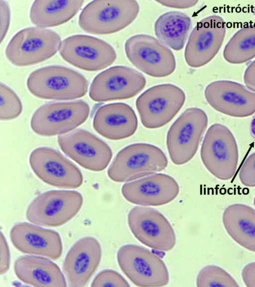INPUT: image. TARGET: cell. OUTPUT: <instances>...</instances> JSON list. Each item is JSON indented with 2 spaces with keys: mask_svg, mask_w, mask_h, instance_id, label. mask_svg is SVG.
<instances>
[{
  "mask_svg": "<svg viewBox=\"0 0 255 287\" xmlns=\"http://www.w3.org/2000/svg\"><path fill=\"white\" fill-rule=\"evenodd\" d=\"M88 85L87 79L82 74L59 65L47 66L35 70L26 80L30 93L43 99L79 98L86 94Z\"/></svg>",
  "mask_w": 255,
  "mask_h": 287,
  "instance_id": "6da1fadb",
  "label": "cell"
},
{
  "mask_svg": "<svg viewBox=\"0 0 255 287\" xmlns=\"http://www.w3.org/2000/svg\"><path fill=\"white\" fill-rule=\"evenodd\" d=\"M139 5L135 0H96L82 10L78 24L84 31L95 35L119 32L137 17Z\"/></svg>",
  "mask_w": 255,
  "mask_h": 287,
  "instance_id": "7a4b0ae2",
  "label": "cell"
},
{
  "mask_svg": "<svg viewBox=\"0 0 255 287\" xmlns=\"http://www.w3.org/2000/svg\"><path fill=\"white\" fill-rule=\"evenodd\" d=\"M167 164L166 155L158 147L148 143H134L119 151L107 174L113 181L123 183L162 171Z\"/></svg>",
  "mask_w": 255,
  "mask_h": 287,
  "instance_id": "3957f363",
  "label": "cell"
},
{
  "mask_svg": "<svg viewBox=\"0 0 255 287\" xmlns=\"http://www.w3.org/2000/svg\"><path fill=\"white\" fill-rule=\"evenodd\" d=\"M61 44L56 32L42 27H30L15 33L5 50L7 59L18 67L33 65L53 56Z\"/></svg>",
  "mask_w": 255,
  "mask_h": 287,
  "instance_id": "277c9868",
  "label": "cell"
},
{
  "mask_svg": "<svg viewBox=\"0 0 255 287\" xmlns=\"http://www.w3.org/2000/svg\"><path fill=\"white\" fill-rule=\"evenodd\" d=\"M200 156L204 166L214 177L222 181L232 179L238 168L239 149L231 131L220 123L210 126L203 140Z\"/></svg>",
  "mask_w": 255,
  "mask_h": 287,
  "instance_id": "5b68a950",
  "label": "cell"
},
{
  "mask_svg": "<svg viewBox=\"0 0 255 287\" xmlns=\"http://www.w3.org/2000/svg\"><path fill=\"white\" fill-rule=\"evenodd\" d=\"M208 123L204 111L191 107L185 110L172 124L167 132L166 145L174 164H185L194 157Z\"/></svg>",
  "mask_w": 255,
  "mask_h": 287,
  "instance_id": "8992f818",
  "label": "cell"
},
{
  "mask_svg": "<svg viewBox=\"0 0 255 287\" xmlns=\"http://www.w3.org/2000/svg\"><path fill=\"white\" fill-rule=\"evenodd\" d=\"M117 259L121 271L136 286L163 287L169 282L168 271L164 262L143 247L125 245L118 251Z\"/></svg>",
  "mask_w": 255,
  "mask_h": 287,
  "instance_id": "52a82bcc",
  "label": "cell"
},
{
  "mask_svg": "<svg viewBox=\"0 0 255 287\" xmlns=\"http://www.w3.org/2000/svg\"><path fill=\"white\" fill-rule=\"evenodd\" d=\"M78 191L51 190L43 193L30 203L26 211L27 221L36 226L58 227L72 220L83 204Z\"/></svg>",
  "mask_w": 255,
  "mask_h": 287,
  "instance_id": "ba28073f",
  "label": "cell"
},
{
  "mask_svg": "<svg viewBox=\"0 0 255 287\" xmlns=\"http://www.w3.org/2000/svg\"><path fill=\"white\" fill-rule=\"evenodd\" d=\"M184 92L170 83L152 86L143 92L135 102L140 121L147 129L161 128L170 122L183 106Z\"/></svg>",
  "mask_w": 255,
  "mask_h": 287,
  "instance_id": "9c48e42d",
  "label": "cell"
},
{
  "mask_svg": "<svg viewBox=\"0 0 255 287\" xmlns=\"http://www.w3.org/2000/svg\"><path fill=\"white\" fill-rule=\"evenodd\" d=\"M125 51L133 65L150 76L165 77L175 70L176 59L172 51L151 35H132L126 41Z\"/></svg>",
  "mask_w": 255,
  "mask_h": 287,
  "instance_id": "30bf717a",
  "label": "cell"
},
{
  "mask_svg": "<svg viewBox=\"0 0 255 287\" xmlns=\"http://www.w3.org/2000/svg\"><path fill=\"white\" fill-rule=\"evenodd\" d=\"M90 111L89 105L83 100L47 103L34 112L30 127L35 134L44 137L64 134L84 123Z\"/></svg>",
  "mask_w": 255,
  "mask_h": 287,
  "instance_id": "8fae6325",
  "label": "cell"
},
{
  "mask_svg": "<svg viewBox=\"0 0 255 287\" xmlns=\"http://www.w3.org/2000/svg\"><path fill=\"white\" fill-rule=\"evenodd\" d=\"M61 57L82 70L98 71L111 65L117 53L108 42L96 37L77 34L65 38L59 51Z\"/></svg>",
  "mask_w": 255,
  "mask_h": 287,
  "instance_id": "7c38bea8",
  "label": "cell"
},
{
  "mask_svg": "<svg viewBox=\"0 0 255 287\" xmlns=\"http://www.w3.org/2000/svg\"><path fill=\"white\" fill-rule=\"evenodd\" d=\"M29 163L34 174L49 185L71 189L83 184V177L79 169L53 148H35L30 154Z\"/></svg>",
  "mask_w": 255,
  "mask_h": 287,
  "instance_id": "4fadbf2b",
  "label": "cell"
},
{
  "mask_svg": "<svg viewBox=\"0 0 255 287\" xmlns=\"http://www.w3.org/2000/svg\"><path fill=\"white\" fill-rule=\"evenodd\" d=\"M129 228L140 243L154 250L168 252L176 243L173 229L168 220L157 210L135 206L128 215Z\"/></svg>",
  "mask_w": 255,
  "mask_h": 287,
  "instance_id": "5bb4252c",
  "label": "cell"
},
{
  "mask_svg": "<svg viewBox=\"0 0 255 287\" xmlns=\"http://www.w3.org/2000/svg\"><path fill=\"white\" fill-rule=\"evenodd\" d=\"M146 79L136 70L125 66H115L98 74L89 90L95 102H107L131 98L144 88Z\"/></svg>",
  "mask_w": 255,
  "mask_h": 287,
  "instance_id": "9a60e30c",
  "label": "cell"
},
{
  "mask_svg": "<svg viewBox=\"0 0 255 287\" xmlns=\"http://www.w3.org/2000/svg\"><path fill=\"white\" fill-rule=\"evenodd\" d=\"M226 32V23L219 15H210L198 21L185 47L184 58L187 65L196 68L210 62L220 49Z\"/></svg>",
  "mask_w": 255,
  "mask_h": 287,
  "instance_id": "2e32d148",
  "label": "cell"
},
{
  "mask_svg": "<svg viewBox=\"0 0 255 287\" xmlns=\"http://www.w3.org/2000/svg\"><path fill=\"white\" fill-rule=\"evenodd\" d=\"M61 150L82 167L93 172L105 170L112 158L110 146L104 141L82 129L58 137Z\"/></svg>",
  "mask_w": 255,
  "mask_h": 287,
  "instance_id": "e0dca14e",
  "label": "cell"
},
{
  "mask_svg": "<svg viewBox=\"0 0 255 287\" xmlns=\"http://www.w3.org/2000/svg\"><path fill=\"white\" fill-rule=\"evenodd\" d=\"M204 96L214 110L226 115L244 118L255 113V92L241 83L226 80L213 81L206 87Z\"/></svg>",
  "mask_w": 255,
  "mask_h": 287,
  "instance_id": "ac0fdd59",
  "label": "cell"
},
{
  "mask_svg": "<svg viewBox=\"0 0 255 287\" xmlns=\"http://www.w3.org/2000/svg\"><path fill=\"white\" fill-rule=\"evenodd\" d=\"M102 248L97 239L87 236L78 240L67 253L62 270L71 287H85L97 270Z\"/></svg>",
  "mask_w": 255,
  "mask_h": 287,
  "instance_id": "d6986e66",
  "label": "cell"
},
{
  "mask_svg": "<svg viewBox=\"0 0 255 287\" xmlns=\"http://www.w3.org/2000/svg\"><path fill=\"white\" fill-rule=\"evenodd\" d=\"M9 238L15 248L23 254L42 256L54 261L62 254L60 235L53 230L20 222L12 227Z\"/></svg>",
  "mask_w": 255,
  "mask_h": 287,
  "instance_id": "ffe728a7",
  "label": "cell"
},
{
  "mask_svg": "<svg viewBox=\"0 0 255 287\" xmlns=\"http://www.w3.org/2000/svg\"><path fill=\"white\" fill-rule=\"evenodd\" d=\"M121 191L124 198L130 203L159 206L173 201L179 194V186L171 176L157 174L125 184Z\"/></svg>",
  "mask_w": 255,
  "mask_h": 287,
  "instance_id": "44dd1931",
  "label": "cell"
},
{
  "mask_svg": "<svg viewBox=\"0 0 255 287\" xmlns=\"http://www.w3.org/2000/svg\"><path fill=\"white\" fill-rule=\"evenodd\" d=\"M93 126L103 137L111 140H121L135 133L138 121L135 113L129 105L113 103L104 105L97 109Z\"/></svg>",
  "mask_w": 255,
  "mask_h": 287,
  "instance_id": "7402d4cb",
  "label": "cell"
},
{
  "mask_svg": "<svg viewBox=\"0 0 255 287\" xmlns=\"http://www.w3.org/2000/svg\"><path fill=\"white\" fill-rule=\"evenodd\" d=\"M13 270L17 279L28 285L38 287L67 286L59 267L45 258L33 256L20 257L15 261Z\"/></svg>",
  "mask_w": 255,
  "mask_h": 287,
  "instance_id": "603a6c76",
  "label": "cell"
},
{
  "mask_svg": "<svg viewBox=\"0 0 255 287\" xmlns=\"http://www.w3.org/2000/svg\"><path fill=\"white\" fill-rule=\"evenodd\" d=\"M229 236L245 249L255 253V209L241 203L229 205L222 215Z\"/></svg>",
  "mask_w": 255,
  "mask_h": 287,
  "instance_id": "cb8c5ba5",
  "label": "cell"
},
{
  "mask_svg": "<svg viewBox=\"0 0 255 287\" xmlns=\"http://www.w3.org/2000/svg\"><path fill=\"white\" fill-rule=\"evenodd\" d=\"M84 0H38L32 3L29 12L31 22L40 27L63 24L79 11Z\"/></svg>",
  "mask_w": 255,
  "mask_h": 287,
  "instance_id": "d4e9b609",
  "label": "cell"
},
{
  "mask_svg": "<svg viewBox=\"0 0 255 287\" xmlns=\"http://www.w3.org/2000/svg\"><path fill=\"white\" fill-rule=\"evenodd\" d=\"M191 27V20L186 14L171 11L161 15L154 24V32L158 39L175 51L184 46Z\"/></svg>",
  "mask_w": 255,
  "mask_h": 287,
  "instance_id": "484cf974",
  "label": "cell"
},
{
  "mask_svg": "<svg viewBox=\"0 0 255 287\" xmlns=\"http://www.w3.org/2000/svg\"><path fill=\"white\" fill-rule=\"evenodd\" d=\"M225 60L232 64L246 63L255 57V24L238 30L225 45Z\"/></svg>",
  "mask_w": 255,
  "mask_h": 287,
  "instance_id": "4316f807",
  "label": "cell"
},
{
  "mask_svg": "<svg viewBox=\"0 0 255 287\" xmlns=\"http://www.w3.org/2000/svg\"><path fill=\"white\" fill-rule=\"evenodd\" d=\"M198 287H238L235 279L221 267L213 265H207L199 272L196 278Z\"/></svg>",
  "mask_w": 255,
  "mask_h": 287,
  "instance_id": "83f0119b",
  "label": "cell"
},
{
  "mask_svg": "<svg viewBox=\"0 0 255 287\" xmlns=\"http://www.w3.org/2000/svg\"><path fill=\"white\" fill-rule=\"evenodd\" d=\"M0 119L3 121L18 117L22 111V104L17 95L5 84H0Z\"/></svg>",
  "mask_w": 255,
  "mask_h": 287,
  "instance_id": "f1b7e54d",
  "label": "cell"
},
{
  "mask_svg": "<svg viewBox=\"0 0 255 287\" xmlns=\"http://www.w3.org/2000/svg\"><path fill=\"white\" fill-rule=\"evenodd\" d=\"M128 281L117 272L110 269L99 272L93 279L91 287H129Z\"/></svg>",
  "mask_w": 255,
  "mask_h": 287,
  "instance_id": "f546056e",
  "label": "cell"
},
{
  "mask_svg": "<svg viewBox=\"0 0 255 287\" xmlns=\"http://www.w3.org/2000/svg\"><path fill=\"white\" fill-rule=\"evenodd\" d=\"M239 178L243 185L255 187V152L243 164L239 173Z\"/></svg>",
  "mask_w": 255,
  "mask_h": 287,
  "instance_id": "4dcf8cb0",
  "label": "cell"
},
{
  "mask_svg": "<svg viewBox=\"0 0 255 287\" xmlns=\"http://www.w3.org/2000/svg\"><path fill=\"white\" fill-rule=\"evenodd\" d=\"M10 8L8 2L3 0H0V41L5 38L10 24Z\"/></svg>",
  "mask_w": 255,
  "mask_h": 287,
  "instance_id": "1f68e13d",
  "label": "cell"
},
{
  "mask_svg": "<svg viewBox=\"0 0 255 287\" xmlns=\"http://www.w3.org/2000/svg\"><path fill=\"white\" fill-rule=\"evenodd\" d=\"M10 255L8 245L4 235L0 232V273L2 275L9 269Z\"/></svg>",
  "mask_w": 255,
  "mask_h": 287,
  "instance_id": "d6a6232c",
  "label": "cell"
},
{
  "mask_svg": "<svg viewBox=\"0 0 255 287\" xmlns=\"http://www.w3.org/2000/svg\"><path fill=\"white\" fill-rule=\"evenodd\" d=\"M160 4L173 8L187 9L196 5L198 0H155Z\"/></svg>",
  "mask_w": 255,
  "mask_h": 287,
  "instance_id": "836d02e7",
  "label": "cell"
},
{
  "mask_svg": "<svg viewBox=\"0 0 255 287\" xmlns=\"http://www.w3.org/2000/svg\"><path fill=\"white\" fill-rule=\"evenodd\" d=\"M241 275L246 287H255V262L246 265L242 271Z\"/></svg>",
  "mask_w": 255,
  "mask_h": 287,
  "instance_id": "e575fe53",
  "label": "cell"
},
{
  "mask_svg": "<svg viewBox=\"0 0 255 287\" xmlns=\"http://www.w3.org/2000/svg\"><path fill=\"white\" fill-rule=\"evenodd\" d=\"M244 81L246 87L255 92V60L247 67L244 74Z\"/></svg>",
  "mask_w": 255,
  "mask_h": 287,
  "instance_id": "d590c367",
  "label": "cell"
},
{
  "mask_svg": "<svg viewBox=\"0 0 255 287\" xmlns=\"http://www.w3.org/2000/svg\"><path fill=\"white\" fill-rule=\"evenodd\" d=\"M250 130L252 136L255 139V115L253 117L251 123Z\"/></svg>",
  "mask_w": 255,
  "mask_h": 287,
  "instance_id": "8d00e7d4",
  "label": "cell"
},
{
  "mask_svg": "<svg viewBox=\"0 0 255 287\" xmlns=\"http://www.w3.org/2000/svg\"><path fill=\"white\" fill-rule=\"evenodd\" d=\"M253 14L255 16V7H254V9H253Z\"/></svg>",
  "mask_w": 255,
  "mask_h": 287,
  "instance_id": "74e56055",
  "label": "cell"
},
{
  "mask_svg": "<svg viewBox=\"0 0 255 287\" xmlns=\"http://www.w3.org/2000/svg\"><path fill=\"white\" fill-rule=\"evenodd\" d=\"M254 206L255 207V197L254 199Z\"/></svg>",
  "mask_w": 255,
  "mask_h": 287,
  "instance_id": "f35d334b",
  "label": "cell"
}]
</instances>
